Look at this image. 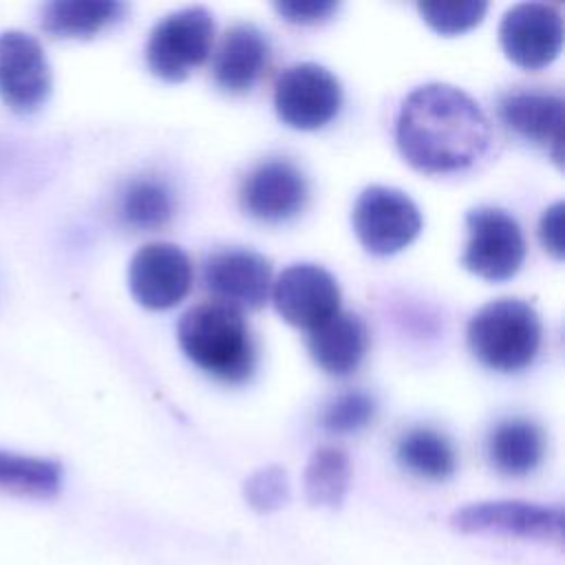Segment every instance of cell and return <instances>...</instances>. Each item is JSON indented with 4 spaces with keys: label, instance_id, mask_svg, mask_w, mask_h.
<instances>
[{
    "label": "cell",
    "instance_id": "6da1fadb",
    "mask_svg": "<svg viewBox=\"0 0 565 565\" xmlns=\"http://www.w3.org/2000/svg\"><path fill=\"white\" fill-rule=\"evenodd\" d=\"M395 141L413 168L430 174L457 172L488 150L490 121L466 90L428 82L413 88L402 102Z\"/></svg>",
    "mask_w": 565,
    "mask_h": 565
},
{
    "label": "cell",
    "instance_id": "7a4b0ae2",
    "mask_svg": "<svg viewBox=\"0 0 565 565\" xmlns=\"http://www.w3.org/2000/svg\"><path fill=\"white\" fill-rule=\"evenodd\" d=\"M188 360L212 377L230 384L245 382L254 373L256 344L243 313L218 300L190 307L177 329Z\"/></svg>",
    "mask_w": 565,
    "mask_h": 565
},
{
    "label": "cell",
    "instance_id": "3957f363",
    "mask_svg": "<svg viewBox=\"0 0 565 565\" xmlns=\"http://www.w3.org/2000/svg\"><path fill=\"white\" fill-rule=\"evenodd\" d=\"M466 340L472 355L488 369L521 371L539 353L541 318L525 300H490L468 320Z\"/></svg>",
    "mask_w": 565,
    "mask_h": 565
},
{
    "label": "cell",
    "instance_id": "277c9868",
    "mask_svg": "<svg viewBox=\"0 0 565 565\" xmlns=\"http://www.w3.org/2000/svg\"><path fill=\"white\" fill-rule=\"evenodd\" d=\"M214 42V18L205 7H185L163 15L146 42L148 68L168 82L185 79L201 66Z\"/></svg>",
    "mask_w": 565,
    "mask_h": 565
},
{
    "label": "cell",
    "instance_id": "5b68a950",
    "mask_svg": "<svg viewBox=\"0 0 565 565\" xmlns=\"http://www.w3.org/2000/svg\"><path fill=\"white\" fill-rule=\"evenodd\" d=\"M468 241L461 254V265L486 278H512L525 258V238L521 225L501 207L479 205L466 214Z\"/></svg>",
    "mask_w": 565,
    "mask_h": 565
},
{
    "label": "cell",
    "instance_id": "8992f818",
    "mask_svg": "<svg viewBox=\"0 0 565 565\" xmlns=\"http://www.w3.org/2000/svg\"><path fill=\"white\" fill-rule=\"evenodd\" d=\"M351 223L366 252L388 256L415 241L422 230V214L406 192L369 185L355 199Z\"/></svg>",
    "mask_w": 565,
    "mask_h": 565
},
{
    "label": "cell",
    "instance_id": "52a82bcc",
    "mask_svg": "<svg viewBox=\"0 0 565 565\" xmlns=\"http://www.w3.org/2000/svg\"><path fill=\"white\" fill-rule=\"evenodd\" d=\"M452 530L461 534H501L525 541L563 543L565 516L558 505L530 501H477L450 514Z\"/></svg>",
    "mask_w": 565,
    "mask_h": 565
},
{
    "label": "cell",
    "instance_id": "ba28073f",
    "mask_svg": "<svg viewBox=\"0 0 565 565\" xmlns=\"http://www.w3.org/2000/svg\"><path fill=\"white\" fill-rule=\"evenodd\" d=\"M53 90V73L40 40L20 29L0 31V102L18 115L40 110Z\"/></svg>",
    "mask_w": 565,
    "mask_h": 565
},
{
    "label": "cell",
    "instance_id": "9c48e42d",
    "mask_svg": "<svg viewBox=\"0 0 565 565\" xmlns=\"http://www.w3.org/2000/svg\"><path fill=\"white\" fill-rule=\"evenodd\" d=\"M340 106V79L316 62L291 64L276 77L274 108L276 115L291 128H322L338 115Z\"/></svg>",
    "mask_w": 565,
    "mask_h": 565
},
{
    "label": "cell",
    "instance_id": "30bf717a",
    "mask_svg": "<svg viewBox=\"0 0 565 565\" xmlns=\"http://www.w3.org/2000/svg\"><path fill=\"white\" fill-rule=\"evenodd\" d=\"M309 196L305 172L289 159H265L241 181L238 203L252 218L278 223L296 216Z\"/></svg>",
    "mask_w": 565,
    "mask_h": 565
},
{
    "label": "cell",
    "instance_id": "8fae6325",
    "mask_svg": "<svg viewBox=\"0 0 565 565\" xmlns=\"http://www.w3.org/2000/svg\"><path fill=\"white\" fill-rule=\"evenodd\" d=\"M203 287L238 311L260 309L271 289V263L247 247L216 249L203 263Z\"/></svg>",
    "mask_w": 565,
    "mask_h": 565
},
{
    "label": "cell",
    "instance_id": "7c38bea8",
    "mask_svg": "<svg viewBox=\"0 0 565 565\" xmlns=\"http://www.w3.org/2000/svg\"><path fill=\"white\" fill-rule=\"evenodd\" d=\"M271 300L285 322L311 331L340 311V287L324 267L296 263L278 274Z\"/></svg>",
    "mask_w": 565,
    "mask_h": 565
},
{
    "label": "cell",
    "instance_id": "4fadbf2b",
    "mask_svg": "<svg viewBox=\"0 0 565 565\" xmlns=\"http://www.w3.org/2000/svg\"><path fill=\"white\" fill-rule=\"evenodd\" d=\"M499 42L505 55L523 68L547 66L563 44V18L547 2H519L505 11L499 24Z\"/></svg>",
    "mask_w": 565,
    "mask_h": 565
},
{
    "label": "cell",
    "instance_id": "5bb4252c",
    "mask_svg": "<svg viewBox=\"0 0 565 565\" xmlns=\"http://www.w3.org/2000/svg\"><path fill=\"white\" fill-rule=\"evenodd\" d=\"M192 285V263L172 243H148L128 265L132 298L148 309H170L185 298Z\"/></svg>",
    "mask_w": 565,
    "mask_h": 565
},
{
    "label": "cell",
    "instance_id": "9a60e30c",
    "mask_svg": "<svg viewBox=\"0 0 565 565\" xmlns=\"http://www.w3.org/2000/svg\"><path fill=\"white\" fill-rule=\"evenodd\" d=\"M499 117L514 135L563 159V97L543 88H512L499 99Z\"/></svg>",
    "mask_w": 565,
    "mask_h": 565
},
{
    "label": "cell",
    "instance_id": "2e32d148",
    "mask_svg": "<svg viewBox=\"0 0 565 565\" xmlns=\"http://www.w3.org/2000/svg\"><path fill=\"white\" fill-rule=\"evenodd\" d=\"M269 40L252 22L232 24L212 57L214 84L225 93H245L263 75L269 62Z\"/></svg>",
    "mask_w": 565,
    "mask_h": 565
},
{
    "label": "cell",
    "instance_id": "e0dca14e",
    "mask_svg": "<svg viewBox=\"0 0 565 565\" xmlns=\"http://www.w3.org/2000/svg\"><path fill=\"white\" fill-rule=\"evenodd\" d=\"M307 349L311 360L329 375L342 377L353 373L366 355L369 329L351 311H338L309 331Z\"/></svg>",
    "mask_w": 565,
    "mask_h": 565
},
{
    "label": "cell",
    "instance_id": "ac0fdd59",
    "mask_svg": "<svg viewBox=\"0 0 565 565\" xmlns=\"http://www.w3.org/2000/svg\"><path fill=\"white\" fill-rule=\"evenodd\" d=\"M486 457L499 475L525 477L545 457V433L536 422L525 417L501 419L488 433Z\"/></svg>",
    "mask_w": 565,
    "mask_h": 565
},
{
    "label": "cell",
    "instance_id": "d6986e66",
    "mask_svg": "<svg viewBox=\"0 0 565 565\" xmlns=\"http://www.w3.org/2000/svg\"><path fill=\"white\" fill-rule=\"evenodd\" d=\"M128 4L117 0H51L40 11V26L62 40H86L119 22Z\"/></svg>",
    "mask_w": 565,
    "mask_h": 565
},
{
    "label": "cell",
    "instance_id": "ffe728a7",
    "mask_svg": "<svg viewBox=\"0 0 565 565\" xmlns=\"http://www.w3.org/2000/svg\"><path fill=\"white\" fill-rule=\"evenodd\" d=\"M397 463L428 481H446L457 470V452L452 441L430 426H413L395 444Z\"/></svg>",
    "mask_w": 565,
    "mask_h": 565
},
{
    "label": "cell",
    "instance_id": "44dd1931",
    "mask_svg": "<svg viewBox=\"0 0 565 565\" xmlns=\"http://www.w3.org/2000/svg\"><path fill=\"white\" fill-rule=\"evenodd\" d=\"M64 468L55 459L0 450V490L18 497L51 499L62 490Z\"/></svg>",
    "mask_w": 565,
    "mask_h": 565
},
{
    "label": "cell",
    "instance_id": "7402d4cb",
    "mask_svg": "<svg viewBox=\"0 0 565 565\" xmlns=\"http://www.w3.org/2000/svg\"><path fill=\"white\" fill-rule=\"evenodd\" d=\"M117 212L132 230H161L174 214V199L166 181L154 177H135L124 183Z\"/></svg>",
    "mask_w": 565,
    "mask_h": 565
},
{
    "label": "cell",
    "instance_id": "603a6c76",
    "mask_svg": "<svg viewBox=\"0 0 565 565\" xmlns=\"http://www.w3.org/2000/svg\"><path fill=\"white\" fill-rule=\"evenodd\" d=\"M351 475V461L344 450L333 446L313 450L302 475L305 499L313 508L338 510L347 499Z\"/></svg>",
    "mask_w": 565,
    "mask_h": 565
},
{
    "label": "cell",
    "instance_id": "cb8c5ba5",
    "mask_svg": "<svg viewBox=\"0 0 565 565\" xmlns=\"http://www.w3.org/2000/svg\"><path fill=\"white\" fill-rule=\"evenodd\" d=\"M375 399L364 391H347L331 399L322 411V426L338 435L366 428L375 417Z\"/></svg>",
    "mask_w": 565,
    "mask_h": 565
},
{
    "label": "cell",
    "instance_id": "d4e9b609",
    "mask_svg": "<svg viewBox=\"0 0 565 565\" xmlns=\"http://www.w3.org/2000/svg\"><path fill=\"white\" fill-rule=\"evenodd\" d=\"M243 497L247 505L260 514H269L287 505L289 501V479L285 468L265 466L252 472L243 483Z\"/></svg>",
    "mask_w": 565,
    "mask_h": 565
},
{
    "label": "cell",
    "instance_id": "484cf974",
    "mask_svg": "<svg viewBox=\"0 0 565 565\" xmlns=\"http://www.w3.org/2000/svg\"><path fill=\"white\" fill-rule=\"evenodd\" d=\"M422 18L441 35H457L475 24L488 11V2L483 0H463V2H419L417 4Z\"/></svg>",
    "mask_w": 565,
    "mask_h": 565
},
{
    "label": "cell",
    "instance_id": "4316f807",
    "mask_svg": "<svg viewBox=\"0 0 565 565\" xmlns=\"http://www.w3.org/2000/svg\"><path fill=\"white\" fill-rule=\"evenodd\" d=\"M274 9L287 22L311 24V22L327 20L338 9V2H333V0H280V2H274Z\"/></svg>",
    "mask_w": 565,
    "mask_h": 565
},
{
    "label": "cell",
    "instance_id": "83f0119b",
    "mask_svg": "<svg viewBox=\"0 0 565 565\" xmlns=\"http://www.w3.org/2000/svg\"><path fill=\"white\" fill-rule=\"evenodd\" d=\"M539 236L543 247L554 256L563 258V201L552 203L539 223Z\"/></svg>",
    "mask_w": 565,
    "mask_h": 565
}]
</instances>
